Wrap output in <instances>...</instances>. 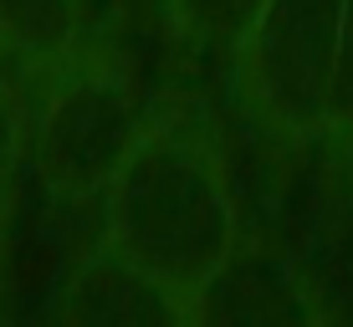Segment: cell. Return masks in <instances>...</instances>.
Wrapping results in <instances>:
<instances>
[{
	"label": "cell",
	"instance_id": "cell-5",
	"mask_svg": "<svg viewBox=\"0 0 353 327\" xmlns=\"http://www.w3.org/2000/svg\"><path fill=\"white\" fill-rule=\"evenodd\" d=\"M62 327H190V297L133 266L123 251H97L62 286Z\"/></svg>",
	"mask_w": 353,
	"mask_h": 327
},
{
	"label": "cell",
	"instance_id": "cell-2",
	"mask_svg": "<svg viewBox=\"0 0 353 327\" xmlns=\"http://www.w3.org/2000/svg\"><path fill=\"white\" fill-rule=\"evenodd\" d=\"M343 0H261L236 41L251 113L287 138H323L333 103Z\"/></svg>",
	"mask_w": 353,
	"mask_h": 327
},
{
	"label": "cell",
	"instance_id": "cell-11",
	"mask_svg": "<svg viewBox=\"0 0 353 327\" xmlns=\"http://www.w3.org/2000/svg\"><path fill=\"white\" fill-rule=\"evenodd\" d=\"M6 41H10V36H6V21H0V56H6Z\"/></svg>",
	"mask_w": 353,
	"mask_h": 327
},
{
	"label": "cell",
	"instance_id": "cell-9",
	"mask_svg": "<svg viewBox=\"0 0 353 327\" xmlns=\"http://www.w3.org/2000/svg\"><path fill=\"white\" fill-rule=\"evenodd\" d=\"M21 128H26V123H21L16 103L0 92V195H6L10 174H16V164H21V143H26V133H21Z\"/></svg>",
	"mask_w": 353,
	"mask_h": 327
},
{
	"label": "cell",
	"instance_id": "cell-6",
	"mask_svg": "<svg viewBox=\"0 0 353 327\" xmlns=\"http://www.w3.org/2000/svg\"><path fill=\"white\" fill-rule=\"evenodd\" d=\"M0 21H6V36L26 52H62L77 31L72 0H0Z\"/></svg>",
	"mask_w": 353,
	"mask_h": 327
},
{
	"label": "cell",
	"instance_id": "cell-10",
	"mask_svg": "<svg viewBox=\"0 0 353 327\" xmlns=\"http://www.w3.org/2000/svg\"><path fill=\"white\" fill-rule=\"evenodd\" d=\"M338 143H343V154H338V184H343V200L353 204V133Z\"/></svg>",
	"mask_w": 353,
	"mask_h": 327
},
{
	"label": "cell",
	"instance_id": "cell-12",
	"mask_svg": "<svg viewBox=\"0 0 353 327\" xmlns=\"http://www.w3.org/2000/svg\"><path fill=\"white\" fill-rule=\"evenodd\" d=\"M0 327H6V322H0Z\"/></svg>",
	"mask_w": 353,
	"mask_h": 327
},
{
	"label": "cell",
	"instance_id": "cell-1",
	"mask_svg": "<svg viewBox=\"0 0 353 327\" xmlns=\"http://www.w3.org/2000/svg\"><path fill=\"white\" fill-rule=\"evenodd\" d=\"M108 246L179 297H194L241 246L236 200L215 154L185 133L149 128L108 184Z\"/></svg>",
	"mask_w": 353,
	"mask_h": 327
},
{
	"label": "cell",
	"instance_id": "cell-3",
	"mask_svg": "<svg viewBox=\"0 0 353 327\" xmlns=\"http://www.w3.org/2000/svg\"><path fill=\"white\" fill-rule=\"evenodd\" d=\"M143 133L149 123H143L128 82H118L113 72L67 77L36 113L31 164L52 200L82 204L92 195H108V184L133 159Z\"/></svg>",
	"mask_w": 353,
	"mask_h": 327
},
{
	"label": "cell",
	"instance_id": "cell-4",
	"mask_svg": "<svg viewBox=\"0 0 353 327\" xmlns=\"http://www.w3.org/2000/svg\"><path fill=\"white\" fill-rule=\"evenodd\" d=\"M190 327H323L312 286L266 246H236L190 297Z\"/></svg>",
	"mask_w": 353,
	"mask_h": 327
},
{
	"label": "cell",
	"instance_id": "cell-7",
	"mask_svg": "<svg viewBox=\"0 0 353 327\" xmlns=\"http://www.w3.org/2000/svg\"><path fill=\"white\" fill-rule=\"evenodd\" d=\"M327 133H353V0H343V41H338V72H333V103H327Z\"/></svg>",
	"mask_w": 353,
	"mask_h": 327
},
{
	"label": "cell",
	"instance_id": "cell-8",
	"mask_svg": "<svg viewBox=\"0 0 353 327\" xmlns=\"http://www.w3.org/2000/svg\"><path fill=\"white\" fill-rule=\"evenodd\" d=\"M179 6L194 16L200 31H215V36H225V41H241L246 26H251V16L261 10V0H179Z\"/></svg>",
	"mask_w": 353,
	"mask_h": 327
}]
</instances>
